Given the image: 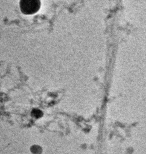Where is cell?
Listing matches in <instances>:
<instances>
[{"mask_svg":"<svg viewBox=\"0 0 146 154\" xmlns=\"http://www.w3.org/2000/svg\"><path fill=\"white\" fill-rule=\"evenodd\" d=\"M21 8L25 14H33L36 12L40 6L39 0H21Z\"/></svg>","mask_w":146,"mask_h":154,"instance_id":"1","label":"cell"}]
</instances>
